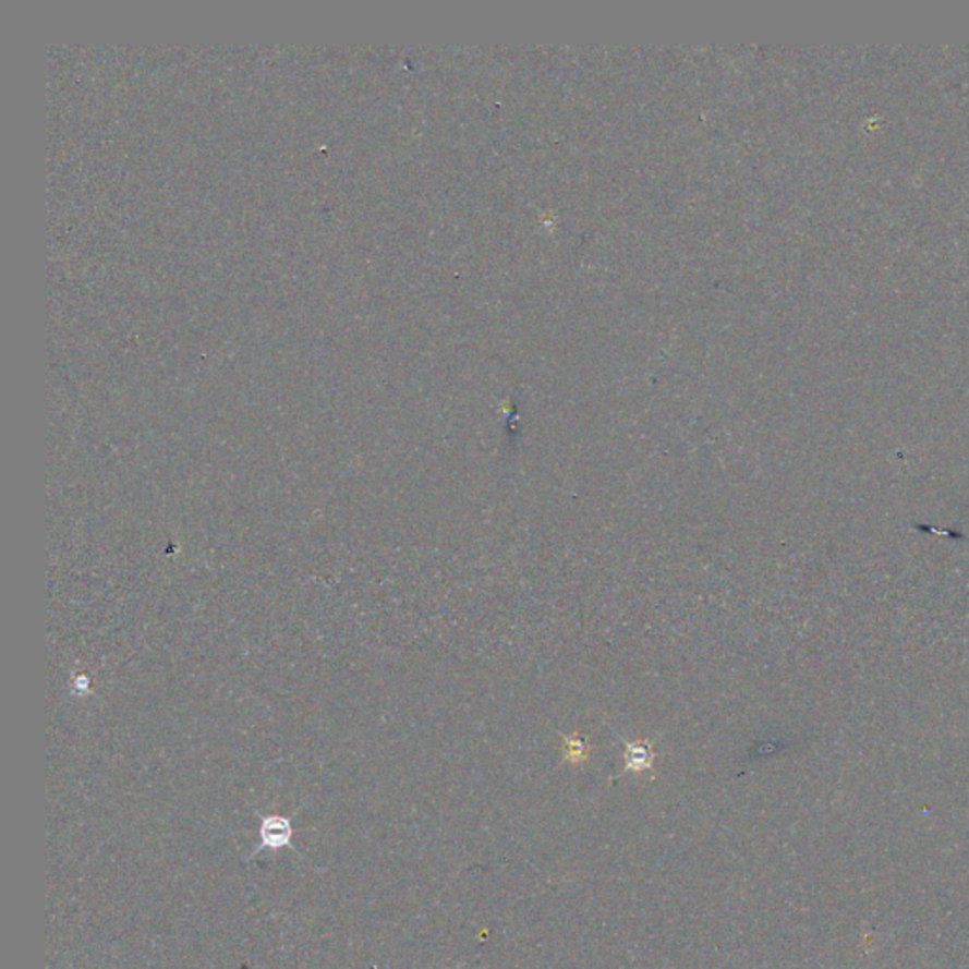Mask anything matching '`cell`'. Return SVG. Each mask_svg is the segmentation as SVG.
<instances>
[{
  "label": "cell",
  "instance_id": "cell-1",
  "mask_svg": "<svg viewBox=\"0 0 969 969\" xmlns=\"http://www.w3.org/2000/svg\"><path fill=\"white\" fill-rule=\"evenodd\" d=\"M294 827L292 822L284 816H264L259 822V845L254 850V856L264 850H282L292 847Z\"/></svg>",
  "mask_w": 969,
  "mask_h": 969
},
{
  "label": "cell",
  "instance_id": "cell-2",
  "mask_svg": "<svg viewBox=\"0 0 969 969\" xmlns=\"http://www.w3.org/2000/svg\"><path fill=\"white\" fill-rule=\"evenodd\" d=\"M650 763H652V754H650L647 748L640 747L629 750V754H627V765L629 767L640 771V768L650 767Z\"/></svg>",
  "mask_w": 969,
  "mask_h": 969
}]
</instances>
